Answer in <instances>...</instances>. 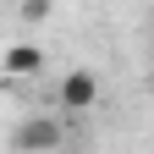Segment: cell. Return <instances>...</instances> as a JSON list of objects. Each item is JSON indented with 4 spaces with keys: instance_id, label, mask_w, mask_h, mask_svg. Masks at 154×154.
I'll list each match as a JSON object with an SVG mask.
<instances>
[{
    "instance_id": "1",
    "label": "cell",
    "mask_w": 154,
    "mask_h": 154,
    "mask_svg": "<svg viewBox=\"0 0 154 154\" xmlns=\"http://www.w3.org/2000/svg\"><path fill=\"white\" fill-rule=\"evenodd\" d=\"M55 94H61V110H66V116H83V110L99 105V77H94L88 66H77V72L61 77V88H55Z\"/></svg>"
},
{
    "instance_id": "2",
    "label": "cell",
    "mask_w": 154,
    "mask_h": 154,
    "mask_svg": "<svg viewBox=\"0 0 154 154\" xmlns=\"http://www.w3.org/2000/svg\"><path fill=\"white\" fill-rule=\"evenodd\" d=\"M61 121L55 116H33V121L17 127V154H50V149H61Z\"/></svg>"
},
{
    "instance_id": "4",
    "label": "cell",
    "mask_w": 154,
    "mask_h": 154,
    "mask_svg": "<svg viewBox=\"0 0 154 154\" xmlns=\"http://www.w3.org/2000/svg\"><path fill=\"white\" fill-rule=\"evenodd\" d=\"M22 17H50V0H22Z\"/></svg>"
},
{
    "instance_id": "3",
    "label": "cell",
    "mask_w": 154,
    "mask_h": 154,
    "mask_svg": "<svg viewBox=\"0 0 154 154\" xmlns=\"http://www.w3.org/2000/svg\"><path fill=\"white\" fill-rule=\"evenodd\" d=\"M28 72H44V50L38 44H11L6 50V77H28Z\"/></svg>"
}]
</instances>
